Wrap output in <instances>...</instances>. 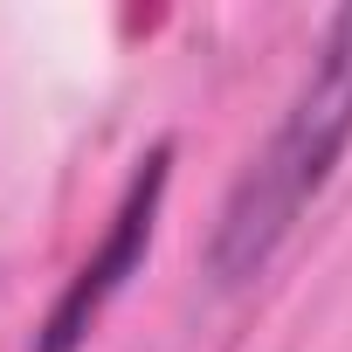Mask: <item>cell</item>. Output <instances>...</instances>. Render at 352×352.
Returning a JSON list of instances; mask_svg holds the SVG:
<instances>
[{
  "instance_id": "6da1fadb",
  "label": "cell",
  "mask_w": 352,
  "mask_h": 352,
  "mask_svg": "<svg viewBox=\"0 0 352 352\" xmlns=\"http://www.w3.org/2000/svg\"><path fill=\"white\" fill-rule=\"evenodd\" d=\"M352 145V8H338L318 35V56L283 111V124L270 131V145L249 159V173L235 180L214 242H208V276L221 290L263 276L276 263V249L297 235L304 208L324 194V180L338 173Z\"/></svg>"
},
{
  "instance_id": "7a4b0ae2",
  "label": "cell",
  "mask_w": 352,
  "mask_h": 352,
  "mask_svg": "<svg viewBox=\"0 0 352 352\" xmlns=\"http://www.w3.org/2000/svg\"><path fill=\"white\" fill-rule=\"evenodd\" d=\"M166 180H173V145H152V152L138 159V173H131V187H124L118 214H111V235H104L97 256L69 276V290L56 297V311L42 318L35 352H76V345L97 331V318L111 311V297L145 270V249H152V228H159Z\"/></svg>"
}]
</instances>
